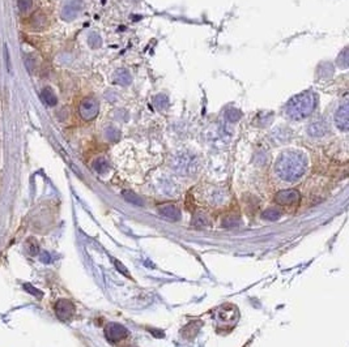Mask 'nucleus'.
<instances>
[{
	"mask_svg": "<svg viewBox=\"0 0 349 347\" xmlns=\"http://www.w3.org/2000/svg\"><path fill=\"white\" fill-rule=\"evenodd\" d=\"M41 98L42 101H43V102L50 107L55 106V105L58 104V98H56L55 93H54L52 89H50V88H45V89L42 90Z\"/></svg>",
	"mask_w": 349,
	"mask_h": 347,
	"instance_id": "ddd939ff",
	"label": "nucleus"
},
{
	"mask_svg": "<svg viewBox=\"0 0 349 347\" xmlns=\"http://www.w3.org/2000/svg\"><path fill=\"white\" fill-rule=\"evenodd\" d=\"M80 9H81V1L80 0H68L62 9V17L67 21H71L77 17Z\"/></svg>",
	"mask_w": 349,
	"mask_h": 347,
	"instance_id": "0eeeda50",
	"label": "nucleus"
},
{
	"mask_svg": "<svg viewBox=\"0 0 349 347\" xmlns=\"http://www.w3.org/2000/svg\"><path fill=\"white\" fill-rule=\"evenodd\" d=\"M88 43L90 45V47L97 48V47H100L101 45H102V41H101L100 35L96 34V33H92V34L88 37Z\"/></svg>",
	"mask_w": 349,
	"mask_h": 347,
	"instance_id": "6ab92c4d",
	"label": "nucleus"
},
{
	"mask_svg": "<svg viewBox=\"0 0 349 347\" xmlns=\"http://www.w3.org/2000/svg\"><path fill=\"white\" fill-rule=\"evenodd\" d=\"M213 316L218 328L230 329L234 327L238 320V310L233 304H224L214 310Z\"/></svg>",
	"mask_w": 349,
	"mask_h": 347,
	"instance_id": "7ed1b4c3",
	"label": "nucleus"
},
{
	"mask_svg": "<svg viewBox=\"0 0 349 347\" xmlns=\"http://www.w3.org/2000/svg\"><path fill=\"white\" fill-rule=\"evenodd\" d=\"M55 311L59 319L67 320L72 316L73 312H75V308H73L72 303L68 302V300H59L56 303Z\"/></svg>",
	"mask_w": 349,
	"mask_h": 347,
	"instance_id": "1a4fd4ad",
	"label": "nucleus"
},
{
	"mask_svg": "<svg viewBox=\"0 0 349 347\" xmlns=\"http://www.w3.org/2000/svg\"><path fill=\"white\" fill-rule=\"evenodd\" d=\"M308 132L313 137H322L329 132V127L325 120H317L314 123H311L308 128Z\"/></svg>",
	"mask_w": 349,
	"mask_h": 347,
	"instance_id": "9d476101",
	"label": "nucleus"
},
{
	"mask_svg": "<svg viewBox=\"0 0 349 347\" xmlns=\"http://www.w3.org/2000/svg\"><path fill=\"white\" fill-rule=\"evenodd\" d=\"M241 116H242V114H241V111L238 110H234V109H232V110H229L228 113H226V117H228L230 121H237L241 119Z\"/></svg>",
	"mask_w": 349,
	"mask_h": 347,
	"instance_id": "aec40b11",
	"label": "nucleus"
},
{
	"mask_svg": "<svg viewBox=\"0 0 349 347\" xmlns=\"http://www.w3.org/2000/svg\"><path fill=\"white\" fill-rule=\"evenodd\" d=\"M114 262H115V266H117V269H118V270H119V272H122L125 275L130 277V273H128L127 269H126L125 266H123V264H122V262H119V261H118V260H115Z\"/></svg>",
	"mask_w": 349,
	"mask_h": 347,
	"instance_id": "b1692460",
	"label": "nucleus"
},
{
	"mask_svg": "<svg viewBox=\"0 0 349 347\" xmlns=\"http://www.w3.org/2000/svg\"><path fill=\"white\" fill-rule=\"evenodd\" d=\"M317 97L313 92H304V93L294 96L285 106V114L291 119L300 120L309 116L315 109Z\"/></svg>",
	"mask_w": 349,
	"mask_h": 347,
	"instance_id": "f03ea898",
	"label": "nucleus"
},
{
	"mask_svg": "<svg viewBox=\"0 0 349 347\" xmlns=\"http://www.w3.org/2000/svg\"><path fill=\"white\" fill-rule=\"evenodd\" d=\"M235 221H238V220H234V218H225L224 220V226L225 227H232V226H235V225H238V222H235Z\"/></svg>",
	"mask_w": 349,
	"mask_h": 347,
	"instance_id": "393cba45",
	"label": "nucleus"
},
{
	"mask_svg": "<svg viewBox=\"0 0 349 347\" xmlns=\"http://www.w3.org/2000/svg\"><path fill=\"white\" fill-rule=\"evenodd\" d=\"M106 136L109 140L117 141L118 138H119V131H118L117 128H114V127H109L106 129Z\"/></svg>",
	"mask_w": 349,
	"mask_h": 347,
	"instance_id": "412c9836",
	"label": "nucleus"
},
{
	"mask_svg": "<svg viewBox=\"0 0 349 347\" xmlns=\"http://www.w3.org/2000/svg\"><path fill=\"white\" fill-rule=\"evenodd\" d=\"M348 104H344L336 110L335 113V124L336 127L342 129V131H347L349 128V119H348Z\"/></svg>",
	"mask_w": 349,
	"mask_h": 347,
	"instance_id": "6e6552de",
	"label": "nucleus"
},
{
	"mask_svg": "<svg viewBox=\"0 0 349 347\" xmlns=\"http://www.w3.org/2000/svg\"><path fill=\"white\" fill-rule=\"evenodd\" d=\"M308 170V158L297 150L284 151L275 163V172L284 182H296L305 175Z\"/></svg>",
	"mask_w": 349,
	"mask_h": 347,
	"instance_id": "f257e3e1",
	"label": "nucleus"
},
{
	"mask_svg": "<svg viewBox=\"0 0 349 347\" xmlns=\"http://www.w3.org/2000/svg\"><path fill=\"white\" fill-rule=\"evenodd\" d=\"M301 199L300 193L296 189H283L275 195V201L279 205H293Z\"/></svg>",
	"mask_w": 349,
	"mask_h": 347,
	"instance_id": "423d86ee",
	"label": "nucleus"
},
{
	"mask_svg": "<svg viewBox=\"0 0 349 347\" xmlns=\"http://www.w3.org/2000/svg\"><path fill=\"white\" fill-rule=\"evenodd\" d=\"M205 222H207V220H205V218H204L201 214H197V216H195L194 225H196V226H203V225H205Z\"/></svg>",
	"mask_w": 349,
	"mask_h": 347,
	"instance_id": "5701e85b",
	"label": "nucleus"
},
{
	"mask_svg": "<svg viewBox=\"0 0 349 347\" xmlns=\"http://www.w3.org/2000/svg\"><path fill=\"white\" fill-rule=\"evenodd\" d=\"M280 216H281L280 210H276V209H268L263 213V218L267 221H276L280 218Z\"/></svg>",
	"mask_w": 349,
	"mask_h": 347,
	"instance_id": "f3484780",
	"label": "nucleus"
},
{
	"mask_svg": "<svg viewBox=\"0 0 349 347\" xmlns=\"http://www.w3.org/2000/svg\"><path fill=\"white\" fill-rule=\"evenodd\" d=\"M105 334H106V338L111 342H118V341H122L123 338H126L128 336V330L126 329L123 325L117 323L109 324L105 329Z\"/></svg>",
	"mask_w": 349,
	"mask_h": 347,
	"instance_id": "39448f33",
	"label": "nucleus"
},
{
	"mask_svg": "<svg viewBox=\"0 0 349 347\" xmlns=\"http://www.w3.org/2000/svg\"><path fill=\"white\" fill-rule=\"evenodd\" d=\"M30 20V25L35 30H42V29H45L46 25H47V17H46L42 12H35Z\"/></svg>",
	"mask_w": 349,
	"mask_h": 347,
	"instance_id": "f8f14e48",
	"label": "nucleus"
},
{
	"mask_svg": "<svg viewBox=\"0 0 349 347\" xmlns=\"http://www.w3.org/2000/svg\"><path fill=\"white\" fill-rule=\"evenodd\" d=\"M17 4L21 12H26L33 5V0H17Z\"/></svg>",
	"mask_w": 349,
	"mask_h": 347,
	"instance_id": "4be33fe9",
	"label": "nucleus"
},
{
	"mask_svg": "<svg viewBox=\"0 0 349 347\" xmlns=\"http://www.w3.org/2000/svg\"><path fill=\"white\" fill-rule=\"evenodd\" d=\"M114 81L122 86H127L131 84V76H130V73H128L127 71H125V69H121V71L115 72Z\"/></svg>",
	"mask_w": 349,
	"mask_h": 347,
	"instance_id": "4468645a",
	"label": "nucleus"
},
{
	"mask_svg": "<svg viewBox=\"0 0 349 347\" xmlns=\"http://www.w3.org/2000/svg\"><path fill=\"white\" fill-rule=\"evenodd\" d=\"M98 111H100V105H98V101L96 98H93V97L84 98L79 106L80 116L83 117L85 121H90L96 119V116L98 115Z\"/></svg>",
	"mask_w": 349,
	"mask_h": 347,
	"instance_id": "20e7f679",
	"label": "nucleus"
},
{
	"mask_svg": "<svg viewBox=\"0 0 349 347\" xmlns=\"http://www.w3.org/2000/svg\"><path fill=\"white\" fill-rule=\"evenodd\" d=\"M348 48H344L342 54L338 56V66H339L340 68H347V67H348Z\"/></svg>",
	"mask_w": 349,
	"mask_h": 347,
	"instance_id": "a211bd4d",
	"label": "nucleus"
},
{
	"mask_svg": "<svg viewBox=\"0 0 349 347\" xmlns=\"http://www.w3.org/2000/svg\"><path fill=\"white\" fill-rule=\"evenodd\" d=\"M159 212L161 216L166 217L168 220L172 221H179L180 220V212L176 209L173 205H163L159 208Z\"/></svg>",
	"mask_w": 349,
	"mask_h": 347,
	"instance_id": "9b49d317",
	"label": "nucleus"
},
{
	"mask_svg": "<svg viewBox=\"0 0 349 347\" xmlns=\"http://www.w3.org/2000/svg\"><path fill=\"white\" fill-rule=\"evenodd\" d=\"M94 170H96L97 172H100V174H104V172H106L107 170H109V163L106 162V159L98 158L97 161L94 162Z\"/></svg>",
	"mask_w": 349,
	"mask_h": 347,
	"instance_id": "dca6fc26",
	"label": "nucleus"
},
{
	"mask_svg": "<svg viewBox=\"0 0 349 347\" xmlns=\"http://www.w3.org/2000/svg\"><path fill=\"white\" fill-rule=\"evenodd\" d=\"M123 197L127 200L128 203L135 204V205H143L142 199H140L138 195H135L134 192H131V191H125V192H123Z\"/></svg>",
	"mask_w": 349,
	"mask_h": 347,
	"instance_id": "2eb2a0df",
	"label": "nucleus"
}]
</instances>
